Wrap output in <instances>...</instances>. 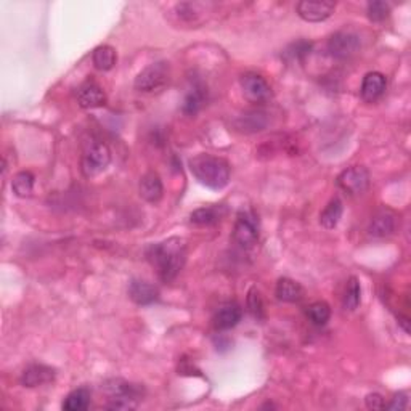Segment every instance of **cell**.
<instances>
[{"mask_svg": "<svg viewBox=\"0 0 411 411\" xmlns=\"http://www.w3.org/2000/svg\"><path fill=\"white\" fill-rule=\"evenodd\" d=\"M146 257L151 266L157 270V275L164 283L177 278L186 262V244L181 238H169L162 243L151 244L146 249Z\"/></svg>", "mask_w": 411, "mask_h": 411, "instance_id": "cell-1", "label": "cell"}, {"mask_svg": "<svg viewBox=\"0 0 411 411\" xmlns=\"http://www.w3.org/2000/svg\"><path fill=\"white\" fill-rule=\"evenodd\" d=\"M190 170L199 184L210 190H222L230 181V164L224 157L208 155V153L191 157Z\"/></svg>", "mask_w": 411, "mask_h": 411, "instance_id": "cell-2", "label": "cell"}, {"mask_svg": "<svg viewBox=\"0 0 411 411\" xmlns=\"http://www.w3.org/2000/svg\"><path fill=\"white\" fill-rule=\"evenodd\" d=\"M102 389L108 395V410H133L137 408V405L143 397V387L127 383L124 379H109L103 384Z\"/></svg>", "mask_w": 411, "mask_h": 411, "instance_id": "cell-3", "label": "cell"}, {"mask_svg": "<svg viewBox=\"0 0 411 411\" xmlns=\"http://www.w3.org/2000/svg\"><path fill=\"white\" fill-rule=\"evenodd\" d=\"M170 66L166 61H156L146 66L135 79V89L142 93L162 92L169 85Z\"/></svg>", "mask_w": 411, "mask_h": 411, "instance_id": "cell-4", "label": "cell"}, {"mask_svg": "<svg viewBox=\"0 0 411 411\" xmlns=\"http://www.w3.org/2000/svg\"><path fill=\"white\" fill-rule=\"evenodd\" d=\"M111 162V151L108 145L103 142H90L84 150L81 161L82 174L85 177H95V175L102 174L105 169L109 166Z\"/></svg>", "mask_w": 411, "mask_h": 411, "instance_id": "cell-5", "label": "cell"}, {"mask_svg": "<svg viewBox=\"0 0 411 411\" xmlns=\"http://www.w3.org/2000/svg\"><path fill=\"white\" fill-rule=\"evenodd\" d=\"M234 243L242 248H252L259 239V217L252 210H239L233 228Z\"/></svg>", "mask_w": 411, "mask_h": 411, "instance_id": "cell-6", "label": "cell"}, {"mask_svg": "<svg viewBox=\"0 0 411 411\" xmlns=\"http://www.w3.org/2000/svg\"><path fill=\"white\" fill-rule=\"evenodd\" d=\"M338 186L349 196L363 195L369 186V172L363 166L345 169L338 177Z\"/></svg>", "mask_w": 411, "mask_h": 411, "instance_id": "cell-7", "label": "cell"}, {"mask_svg": "<svg viewBox=\"0 0 411 411\" xmlns=\"http://www.w3.org/2000/svg\"><path fill=\"white\" fill-rule=\"evenodd\" d=\"M362 40L354 31H339L328 40V52L338 60H347L358 54Z\"/></svg>", "mask_w": 411, "mask_h": 411, "instance_id": "cell-8", "label": "cell"}, {"mask_svg": "<svg viewBox=\"0 0 411 411\" xmlns=\"http://www.w3.org/2000/svg\"><path fill=\"white\" fill-rule=\"evenodd\" d=\"M334 8H336V2H331V0H302L296 7L297 15L309 23L328 20L333 15Z\"/></svg>", "mask_w": 411, "mask_h": 411, "instance_id": "cell-9", "label": "cell"}, {"mask_svg": "<svg viewBox=\"0 0 411 411\" xmlns=\"http://www.w3.org/2000/svg\"><path fill=\"white\" fill-rule=\"evenodd\" d=\"M242 89L246 98L252 103H266L272 97V89L268 82L261 74L248 73L242 78Z\"/></svg>", "mask_w": 411, "mask_h": 411, "instance_id": "cell-10", "label": "cell"}, {"mask_svg": "<svg viewBox=\"0 0 411 411\" xmlns=\"http://www.w3.org/2000/svg\"><path fill=\"white\" fill-rule=\"evenodd\" d=\"M268 122L270 119L266 111L251 109L234 117L233 127H234V131H238L242 133H257V132H262L263 129H267Z\"/></svg>", "mask_w": 411, "mask_h": 411, "instance_id": "cell-11", "label": "cell"}, {"mask_svg": "<svg viewBox=\"0 0 411 411\" xmlns=\"http://www.w3.org/2000/svg\"><path fill=\"white\" fill-rule=\"evenodd\" d=\"M78 103L81 108L92 109L107 105V93L95 81H85L78 89Z\"/></svg>", "mask_w": 411, "mask_h": 411, "instance_id": "cell-12", "label": "cell"}, {"mask_svg": "<svg viewBox=\"0 0 411 411\" xmlns=\"http://www.w3.org/2000/svg\"><path fill=\"white\" fill-rule=\"evenodd\" d=\"M397 215L391 209H381L374 214L368 227V234L373 238H386L395 232Z\"/></svg>", "mask_w": 411, "mask_h": 411, "instance_id": "cell-13", "label": "cell"}, {"mask_svg": "<svg viewBox=\"0 0 411 411\" xmlns=\"http://www.w3.org/2000/svg\"><path fill=\"white\" fill-rule=\"evenodd\" d=\"M55 369L52 367L42 365V363H34L29 365L25 373L21 374V384L26 387H39L44 384H49L55 379Z\"/></svg>", "mask_w": 411, "mask_h": 411, "instance_id": "cell-14", "label": "cell"}, {"mask_svg": "<svg viewBox=\"0 0 411 411\" xmlns=\"http://www.w3.org/2000/svg\"><path fill=\"white\" fill-rule=\"evenodd\" d=\"M243 316V310L237 302H228L217 310L214 315V328L217 331H227L232 330L239 323Z\"/></svg>", "mask_w": 411, "mask_h": 411, "instance_id": "cell-15", "label": "cell"}, {"mask_svg": "<svg viewBox=\"0 0 411 411\" xmlns=\"http://www.w3.org/2000/svg\"><path fill=\"white\" fill-rule=\"evenodd\" d=\"M386 87H387V81L384 74L376 73V71L368 73L362 82V89H360L362 98L365 100L367 103H373L376 102V100H379L384 95Z\"/></svg>", "mask_w": 411, "mask_h": 411, "instance_id": "cell-16", "label": "cell"}, {"mask_svg": "<svg viewBox=\"0 0 411 411\" xmlns=\"http://www.w3.org/2000/svg\"><path fill=\"white\" fill-rule=\"evenodd\" d=\"M140 196H142L145 201H148L151 204L160 203L164 195V186L162 180L156 172H146L142 179H140L138 185Z\"/></svg>", "mask_w": 411, "mask_h": 411, "instance_id": "cell-17", "label": "cell"}, {"mask_svg": "<svg viewBox=\"0 0 411 411\" xmlns=\"http://www.w3.org/2000/svg\"><path fill=\"white\" fill-rule=\"evenodd\" d=\"M129 297L137 305H150L160 299V291L148 281L132 280L129 285Z\"/></svg>", "mask_w": 411, "mask_h": 411, "instance_id": "cell-18", "label": "cell"}, {"mask_svg": "<svg viewBox=\"0 0 411 411\" xmlns=\"http://www.w3.org/2000/svg\"><path fill=\"white\" fill-rule=\"evenodd\" d=\"M225 213L227 209L224 206H206V208L193 210L190 215V222L198 227H209L217 224V222H220Z\"/></svg>", "mask_w": 411, "mask_h": 411, "instance_id": "cell-19", "label": "cell"}, {"mask_svg": "<svg viewBox=\"0 0 411 411\" xmlns=\"http://www.w3.org/2000/svg\"><path fill=\"white\" fill-rule=\"evenodd\" d=\"M275 294H277L278 301L281 302L294 304L304 299V287L291 278H280Z\"/></svg>", "mask_w": 411, "mask_h": 411, "instance_id": "cell-20", "label": "cell"}, {"mask_svg": "<svg viewBox=\"0 0 411 411\" xmlns=\"http://www.w3.org/2000/svg\"><path fill=\"white\" fill-rule=\"evenodd\" d=\"M206 102V87L199 82H195L190 92L186 93L185 102H184V113L188 116H195L199 109L203 108V105Z\"/></svg>", "mask_w": 411, "mask_h": 411, "instance_id": "cell-21", "label": "cell"}, {"mask_svg": "<svg viewBox=\"0 0 411 411\" xmlns=\"http://www.w3.org/2000/svg\"><path fill=\"white\" fill-rule=\"evenodd\" d=\"M116 60V50L111 45H100L92 54L93 66L100 69V71H109V69H113Z\"/></svg>", "mask_w": 411, "mask_h": 411, "instance_id": "cell-22", "label": "cell"}, {"mask_svg": "<svg viewBox=\"0 0 411 411\" xmlns=\"http://www.w3.org/2000/svg\"><path fill=\"white\" fill-rule=\"evenodd\" d=\"M342 213H344L342 201L338 198H334L328 203L326 208L323 209V213L320 214V224L325 227L326 230H333V228L339 224Z\"/></svg>", "mask_w": 411, "mask_h": 411, "instance_id": "cell-23", "label": "cell"}, {"mask_svg": "<svg viewBox=\"0 0 411 411\" xmlns=\"http://www.w3.org/2000/svg\"><path fill=\"white\" fill-rule=\"evenodd\" d=\"M90 405V391L85 387H79V389L68 393V397L64 398L63 408L66 411H84L89 408Z\"/></svg>", "mask_w": 411, "mask_h": 411, "instance_id": "cell-24", "label": "cell"}, {"mask_svg": "<svg viewBox=\"0 0 411 411\" xmlns=\"http://www.w3.org/2000/svg\"><path fill=\"white\" fill-rule=\"evenodd\" d=\"M360 302H362L360 281H358L357 277H352L347 281V286H345L342 305H344L345 310H349V312H354V310L358 309V305H360Z\"/></svg>", "mask_w": 411, "mask_h": 411, "instance_id": "cell-25", "label": "cell"}, {"mask_svg": "<svg viewBox=\"0 0 411 411\" xmlns=\"http://www.w3.org/2000/svg\"><path fill=\"white\" fill-rule=\"evenodd\" d=\"M305 314H307V318L310 320V323L315 326H325L331 318L330 305L323 301H316L310 304Z\"/></svg>", "mask_w": 411, "mask_h": 411, "instance_id": "cell-26", "label": "cell"}, {"mask_svg": "<svg viewBox=\"0 0 411 411\" xmlns=\"http://www.w3.org/2000/svg\"><path fill=\"white\" fill-rule=\"evenodd\" d=\"M34 188V175L28 170H23V172H18L11 180V190L16 196L20 198H26L32 193Z\"/></svg>", "mask_w": 411, "mask_h": 411, "instance_id": "cell-27", "label": "cell"}, {"mask_svg": "<svg viewBox=\"0 0 411 411\" xmlns=\"http://www.w3.org/2000/svg\"><path fill=\"white\" fill-rule=\"evenodd\" d=\"M209 5H206V4H179V5H175L174 7V13L179 16L180 20H184V21H193V20H196V16L199 13H206V8H208Z\"/></svg>", "mask_w": 411, "mask_h": 411, "instance_id": "cell-28", "label": "cell"}, {"mask_svg": "<svg viewBox=\"0 0 411 411\" xmlns=\"http://www.w3.org/2000/svg\"><path fill=\"white\" fill-rule=\"evenodd\" d=\"M248 309L251 315L257 320H262L266 316V305H263L262 294L257 287H251L248 292Z\"/></svg>", "mask_w": 411, "mask_h": 411, "instance_id": "cell-29", "label": "cell"}, {"mask_svg": "<svg viewBox=\"0 0 411 411\" xmlns=\"http://www.w3.org/2000/svg\"><path fill=\"white\" fill-rule=\"evenodd\" d=\"M310 52H312V44L307 42V40H297V42L287 47L285 56L292 61H301L305 56L310 55Z\"/></svg>", "mask_w": 411, "mask_h": 411, "instance_id": "cell-30", "label": "cell"}, {"mask_svg": "<svg viewBox=\"0 0 411 411\" xmlns=\"http://www.w3.org/2000/svg\"><path fill=\"white\" fill-rule=\"evenodd\" d=\"M367 13H368V18L373 23H381L389 16L391 5L386 2H379V0L378 2H369L367 7Z\"/></svg>", "mask_w": 411, "mask_h": 411, "instance_id": "cell-31", "label": "cell"}, {"mask_svg": "<svg viewBox=\"0 0 411 411\" xmlns=\"http://www.w3.org/2000/svg\"><path fill=\"white\" fill-rule=\"evenodd\" d=\"M365 402H367V407L369 410H384L386 408L384 397L379 395V393H368Z\"/></svg>", "mask_w": 411, "mask_h": 411, "instance_id": "cell-32", "label": "cell"}, {"mask_svg": "<svg viewBox=\"0 0 411 411\" xmlns=\"http://www.w3.org/2000/svg\"><path fill=\"white\" fill-rule=\"evenodd\" d=\"M408 407V398L405 393H398V395H395L392 398V402L391 403H386V408L387 410H405Z\"/></svg>", "mask_w": 411, "mask_h": 411, "instance_id": "cell-33", "label": "cell"}]
</instances>
